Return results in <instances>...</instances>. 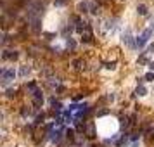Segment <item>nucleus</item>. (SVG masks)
<instances>
[{"instance_id": "nucleus-1", "label": "nucleus", "mask_w": 154, "mask_h": 147, "mask_svg": "<svg viewBox=\"0 0 154 147\" xmlns=\"http://www.w3.org/2000/svg\"><path fill=\"white\" fill-rule=\"evenodd\" d=\"M14 76H16L14 69H4V71H2V81H4V83H9L11 80H14Z\"/></svg>"}, {"instance_id": "nucleus-2", "label": "nucleus", "mask_w": 154, "mask_h": 147, "mask_svg": "<svg viewBox=\"0 0 154 147\" xmlns=\"http://www.w3.org/2000/svg\"><path fill=\"white\" fill-rule=\"evenodd\" d=\"M33 102H35L36 107H40L42 104H43V95H42L40 90H35V92H33Z\"/></svg>"}, {"instance_id": "nucleus-3", "label": "nucleus", "mask_w": 154, "mask_h": 147, "mask_svg": "<svg viewBox=\"0 0 154 147\" xmlns=\"http://www.w3.org/2000/svg\"><path fill=\"white\" fill-rule=\"evenodd\" d=\"M2 57H4L5 61H14V59H17V52H16V50H4Z\"/></svg>"}, {"instance_id": "nucleus-4", "label": "nucleus", "mask_w": 154, "mask_h": 147, "mask_svg": "<svg viewBox=\"0 0 154 147\" xmlns=\"http://www.w3.org/2000/svg\"><path fill=\"white\" fill-rule=\"evenodd\" d=\"M123 42L128 45V47H134V40H132V35H130V31L126 30L125 33H123Z\"/></svg>"}, {"instance_id": "nucleus-5", "label": "nucleus", "mask_w": 154, "mask_h": 147, "mask_svg": "<svg viewBox=\"0 0 154 147\" xmlns=\"http://www.w3.org/2000/svg\"><path fill=\"white\" fill-rule=\"evenodd\" d=\"M90 36H92V33H90V28H87V30L81 33V42H90Z\"/></svg>"}, {"instance_id": "nucleus-6", "label": "nucleus", "mask_w": 154, "mask_h": 147, "mask_svg": "<svg viewBox=\"0 0 154 147\" xmlns=\"http://www.w3.org/2000/svg\"><path fill=\"white\" fill-rule=\"evenodd\" d=\"M83 66H85V62H83L81 59H75V61H73V68H75V69H81Z\"/></svg>"}, {"instance_id": "nucleus-7", "label": "nucleus", "mask_w": 154, "mask_h": 147, "mask_svg": "<svg viewBox=\"0 0 154 147\" xmlns=\"http://www.w3.org/2000/svg\"><path fill=\"white\" fill-rule=\"evenodd\" d=\"M30 71H31L30 66H23V68H21V71H19V74H21V76H26V74H30Z\"/></svg>"}, {"instance_id": "nucleus-8", "label": "nucleus", "mask_w": 154, "mask_h": 147, "mask_svg": "<svg viewBox=\"0 0 154 147\" xmlns=\"http://www.w3.org/2000/svg\"><path fill=\"white\" fill-rule=\"evenodd\" d=\"M137 11H139V14H140V16H145V14H147V7H145L144 4H140V5L137 7Z\"/></svg>"}, {"instance_id": "nucleus-9", "label": "nucleus", "mask_w": 154, "mask_h": 147, "mask_svg": "<svg viewBox=\"0 0 154 147\" xmlns=\"http://www.w3.org/2000/svg\"><path fill=\"white\" fill-rule=\"evenodd\" d=\"M145 42H147V38L142 35V36H139V38H137V45H139V47H144V44H145Z\"/></svg>"}, {"instance_id": "nucleus-10", "label": "nucleus", "mask_w": 154, "mask_h": 147, "mask_svg": "<svg viewBox=\"0 0 154 147\" xmlns=\"http://www.w3.org/2000/svg\"><path fill=\"white\" fill-rule=\"evenodd\" d=\"M87 137H94V127H92V125L87 127Z\"/></svg>"}, {"instance_id": "nucleus-11", "label": "nucleus", "mask_w": 154, "mask_h": 147, "mask_svg": "<svg viewBox=\"0 0 154 147\" xmlns=\"http://www.w3.org/2000/svg\"><path fill=\"white\" fill-rule=\"evenodd\" d=\"M137 94H139V95H147V90H145L142 85H140V87L137 88Z\"/></svg>"}, {"instance_id": "nucleus-12", "label": "nucleus", "mask_w": 154, "mask_h": 147, "mask_svg": "<svg viewBox=\"0 0 154 147\" xmlns=\"http://www.w3.org/2000/svg\"><path fill=\"white\" fill-rule=\"evenodd\" d=\"M144 80H147V81H152V80H154V73H147V74L144 76Z\"/></svg>"}, {"instance_id": "nucleus-13", "label": "nucleus", "mask_w": 154, "mask_h": 147, "mask_svg": "<svg viewBox=\"0 0 154 147\" xmlns=\"http://www.w3.org/2000/svg\"><path fill=\"white\" fill-rule=\"evenodd\" d=\"M68 45H69V47H71V49H75V42H73V40H71V38H68Z\"/></svg>"}, {"instance_id": "nucleus-14", "label": "nucleus", "mask_w": 154, "mask_h": 147, "mask_svg": "<svg viewBox=\"0 0 154 147\" xmlns=\"http://www.w3.org/2000/svg\"><path fill=\"white\" fill-rule=\"evenodd\" d=\"M104 114H107V109H102V111L97 113V116H104Z\"/></svg>"}, {"instance_id": "nucleus-15", "label": "nucleus", "mask_w": 154, "mask_h": 147, "mask_svg": "<svg viewBox=\"0 0 154 147\" xmlns=\"http://www.w3.org/2000/svg\"><path fill=\"white\" fill-rule=\"evenodd\" d=\"M12 95H16V90H9L7 92V97H12Z\"/></svg>"}, {"instance_id": "nucleus-16", "label": "nucleus", "mask_w": 154, "mask_h": 147, "mask_svg": "<svg viewBox=\"0 0 154 147\" xmlns=\"http://www.w3.org/2000/svg\"><path fill=\"white\" fill-rule=\"evenodd\" d=\"M107 68H109V69H114V68H116V64H114V62H111V64H107Z\"/></svg>"}, {"instance_id": "nucleus-17", "label": "nucleus", "mask_w": 154, "mask_h": 147, "mask_svg": "<svg viewBox=\"0 0 154 147\" xmlns=\"http://www.w3.org/2000/svg\"><path fill=\"white\" fill-rule=\"evenodd\" d=\"M149 68H151V69H154V62H149Z\"/></svg>"}, {"instance_id": "nucleus-18", "label": "nucleus", "mask_w": 154, "mask_h": 147, "mask_svg": "<svg viewBox=\"0 0 154 147\" xmlns=\"http://www.w3.org/2000/svg\"><path fill=\"white\" fill-rule=\"evenodd\" d=\"M151 137H154V128H152V132H151Z\"/></svg>"}]
</instances>
